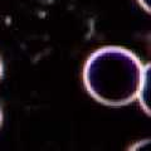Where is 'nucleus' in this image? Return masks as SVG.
Masks as SVG:
<instances>
[{
  "label": "nucleus",
  "mask_w": 151,
  "mask_h": 151,
  "mask_svg": "<svg viewBox=\"0 0 151 151\" xmlns=\"http://www.w3.org/2000/svg\"><path fill=\"white\" fill-rule=\"evenodd\" d=\"M145 65L122 47L108 45L93 52L83 67V83L96 101L111 107L134 102L139 96Z\"/></svg>",
  "instance_id": "1"
},
{
  "label": "nucleus",
  "mask_w": 151,
  "mask_h": 151,
  "mask_svg": "<svg viewBox=\"0 0 151 151\" xmlns=\"http://www.w3.org/2000/svg\"><path fill=\"white\" fill-rule=\"evenodd\" d=\"M137 1H139L140 5L145 9L146 13H150V3H149V0H137Z\"/></svg>",
  "instance_id": "2"
},
{
  "label": "nucleus",
  "mask_w": 151,
  "mask_h": 151,
  "mask_svg": "<svg viewBox=\"0 0 151 151\" xmlns=\"http://www.w3.org/2000/svg\"><path fill=\"white\" fill-rule=\"evenodd\" d=\"M3 62H1V59H0V79H1V77H3Z\"/></svg>",
  "instance_id": "3"
},
{
  "label": "nucleus",
  "mask_w": 151,
  "mask_h": 151,
  "mask_svg": "<svg viewBox=\"0 0 151 151\" xmlns=\"http://www.w3.org/2000/svg\"><path fill=\"white\" fill-rule=\"evenodd\" d=\"M3 124V112H1V108H0V127H1Z\"/></svg>",
  "instance_id": "4"
}]
</instances>
